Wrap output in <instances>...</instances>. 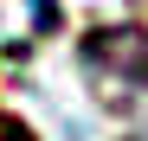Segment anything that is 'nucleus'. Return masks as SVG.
<instances>
[{
	"mask_svg": "<svg viewBox=\"0 0 148 141\" xmlns=\"http://www.w3.org/2000/svg\"><path fill=\"white\" fill-rule=\"evenodd\" d=\"M84 58H90V64H110V70H122V77H142V83H148V39H142L135 26L90 32V39H84Z\"/></svg>",
	"mask_w": 148,
	"mask_h": 141,
	"instance_id": "obj_1",
	"label": "nucleus"
},
{
	"mask_svg": "<svg viewBox=\"0 0 148 141\" xmlns=\"http://www.w3.org/2000/svg\"><path fill=\"white\" fill-rule=\"evenodd\" d=\"M32 26H39V32L58 26V0H32Z\"/></svg>",
	"mask_w": 148,
	"mask_h": 141,
	"instance_id": "obj_2",
	"label": "nucleus"
}]
</instances>
